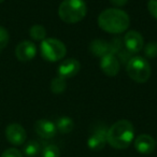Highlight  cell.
I'll use <instances>...</instances> for the list:
<instances>
[{"label":"cell","instance_id":"6da1fadb","mask_svg":"<svg viewBox=\"0 0 157 157\" xmlns=\"http://www.w3.org/2000/svg\"><path fill=\"white\" fill-rule=\"evenodd\" d=\"M130 18L125 11L117 8H110L98 16V26L109 33H122L128 29Z\"/></svg>","mask_w":157,"mask_h":157},{"label":"cell","instance_id":"7a4b0ae2","mask_svg":"<svg viewBox=\"0 0 157 157\" xmlns=\"http://www.w3.org/2000/svg\"><path fill=\"white\" fill-rule=\"evenodd\" d=\"M135 137L133 125L127 120H121L114 123L108 129L107 141L116 150H124L131 144Z\"/></svg>","mask_w":157,"mask_h":157},{"label":"cell","instance_id":"3957f363","mask_svg":"<svg viewBox=\"0 0 157 157\" xmlns=\"http://www.w3.org/2000/svg\"><path fill=\"white\" fill-rule=\"evenodd\" d=\"M87 13V7L84 0H63L58 8V15L67 24L81 22Z\"/></svg>","mask_w":157,"mask_h":157},{"label":"cell","instance_id":"277c9868","mask_svg":"<svg viewBox=\"0 0 157 157\" xmlns=\"http://www.w3.org/2000/svg\"><path fill=\"white\" fill-rule=\"evenodd\" d=\"M126 71L128 76L137 83H145L152 73L150 63L147 59L141 56L131 57L126 66Z\"/></svg>","mask_w":157,"mask_h":157},{"label":"cell","instance_id":"5b68a950","mask_svg":"<svg viewBox=\"0 0 157 157\" xmlns=\"http://www.w3.org/2000/svg\"><path fill=\"white\" fill-rule=\"evenodd\" d=\"M41 55L45 60L54 63L63 59L66 56L67 48L66 45L58 39L54 38H48L41 42L40 45Z\"/></svg>","mask_w":157,"mask_h":157},{"label":"cell","instance_id":"8992f818","mask_svg":"<svg viewBox=\"0 0 157 157\" xmlns=\"http://www.w3.org/2000/svg\"><path fill=\"white\" fill-rule=\"evenodd\" d=\"M108 129L103 125H98V127L93 130L90 136L87 139V146L92 151H101L107 144V136H108Z\"/></svg>","mask_w":157,"mask_h":157},{"label":"cell","instance_id":"52a82bcc","mask_svg":"<svg viewBox=\"0 0 157 157\" xmlns=\"http://www.w3.org/2000/svg\"><path fill=\"white\" fill-rule=\"evenodd\" d=\"M6 138L13 145H22L27 138L26 130L20 124H10L6 128Z\"/></svg>","mask_w":157,"mask_h":157},{"label":"cell","instance_id":"ba28073f","mask_svg":"<svg viewBox=\"0 0 157 157\" xmlns=\"http://www.w3.org/2000/svg\"><path fill=\"white\" fill-rule=\"evenodd\" d=\"M124 45L129 53H139L144 45L143 37L137 30H130L124 37Z\"/></svg>","mask_w":157,"mask_h":157},{"label":"cell","instance_id":"9c48e42d","mask_svg":"<svg viewBox=\"0 0 157 157\" xmlns=\"http://www.w3.org/2000/svg\"><path fill=\"white\" fill-rule=\"evenodd\" d=\"M37 54V46L33 42L25 40L18 43L15 48V55L18 60L21 61H29L35 58Z\"/></svg>","mask_w":157,"mask_h":157},{"label":"cell","instance_id":"30bf717a","mask_svg":"<svg viewBox=\"0 0 157 157\" xmlns=\"http://www.w3.org/2000/svg\"><path fill=\"white\" fill-rule=\"evenodd\" d=\"M81 69V65L75 58H68L63 60L58 67V75L63 78H70L75 76Z\"/></svg>","mask_w":157,"mask_h":157},{"label":"cell","instance_id":"8fae6325","mask_svg":"<svg viewBox=\"0 0 157 157\" xmlns=\"http://www.w3.org/2000/svg\"><path fill=\"white\" fill-rule=\"evenodd\" d=\"M100 68L108 76H115L120 72V61L114 54H107L100 59Z\"/></svg>","mask_w":157,"mask_h":157},{"label":"cell","instance_id":"7c38bea8","mask_svg":"<svg viewBox=\"0 0 157 157\" xmlns=\"http://www.w3.org/2000/svg\"><path fill=\"white\" fill-rule=\"evenodd\" d=\"M35 130L42 139H52L56 135V126L53 122L48 120H39L35 124Z\"/></svg>","mask_w":157,"mask_h":157},{"label":"cell","instance_id":"4fadbf2b","mask_svg":"<svg viewBox=\"0 0 157 157\" xmlns=\"http://www.w3.org/2000/svg\"><path fill=\"white\" fill-rule=\"evenodd\" d=\"M156 147V141L150 135H140L135 140V148L141 154H151Z\"/></svg>","mask_w":157,"mask_h":157},{"label":"cell","instance_id":"5bb4252c","mask_svg":"<svg viewBox=\"0 0 157 157\" xmlns=\"http://www.w3.org/2000/svg\"><path fill=\"white\" fill-rule=\"evenodd\" d=\"M90 51L95 56H98L101 58L107 54H110V53L112 54L111 43H108L107 41L101 39L93 40L90 44Z\"/></svg>","mask_w":157,"mask_h":157},{"label":"cell","instance_id":"9a60e30c","mask_svg":"<svg viewBox=\"0 0 157 157\" xmlns=\"http://www.w3.org/2000/svg\"><path fill=\"white\" fill-rule=\"evenodd\" d=\"M55 126H56L57 130H59L61 133H69L73 129L74 123L72 118L68 117V116H61L56 121Z\"/></svg>","mask_w":157,"mask_h":157},{"label":"cell","instance_id":"2e32d148","mask_svg":"<svg viewBox=\"0 0 157 157\" xmlns=\"http://www.w3.org/2000/svg\"><path fill=\"white\" fill-rule=\"evenodd\" d=\"M67 88V82H66V78H61V76L57 75L51 82V90H52L54 94L60 95Z\"/></svg>","mask_w":157,"mask_h":157},{"label":"cell","instance_id":"e0dca14e","mask_svg":"<svg viewBox=\"0 0 157 157\" xmlns=\"http://www.w3.org/2000/svg\"><path fill=\"white\" fill-rule=\"evenodd\" d=\"M29 35L33 40L43 41L46 37V29L42 25H33L29 29Z\"/></svg>","mask_w":157,"mask_h":157},{"label":"cell","instance_id":"ac0fdd59","mask_svg":"<svg viewBox=\"0 0 157 157\" xmlns=\"http://www.w3.org/2000/svg\"><path fill=\"white\" fill-rule=\"evenodd\" d=\"M40 143L36 140H31V141L27 142L26 145L24 147V154L27 157H36L40 152Z\"/></svg>","mask_w":157,"mask_h":157},{"label":"cell","instance_id":"d6986e66","mask_svg":"<svg viewBox=\"0 0 157 157\" xmlns=\"http://www.w3.org/2000/svg\"><path fill=\"white\" fill-rule=\"evenodd\" d=\"M42 157H60V151L58 146L48 144L42 150Z\"/></svg>","mask_w":157,"mask_h":157},{"label":"cell","instance_id":"ffe728a7","mask_svg":"<svg viewBox=\"0 0 157 157\" xmlns=\"http://www.w3.org/2000/svg\"><path fill=\"white\" fill-rule=\"evenodd\" d=\"M144 54L147 58H155L157 57V42L151 41L144 46Z\"/></svg>","mask_w":157,"mask_h":157},{"label":"cell","instance_id":"44dd1931","mask_svg":"<svg viewBox=\"0 0 157 157\" xmlns=\"http://www.w3.org/2000/svg\"><path fill=\"white\" fill-rule=\"evenodd\" d=\"M9 40H10L9 31H8L5 27L0 26V51L3 50V48L8 45Z\"/></svg>","mask_w":157,"mask_h":157},{"label":"cell","instance_id":"7402d4cb","mask_svg":"<svg viewBox=\"0 0 157 157\" xmlns=\"http://www.w3.org/2000/svg\"><path fill=\"white\" fill-rule=\"evenodd\" d=\"M147 10L151 15H152L155 20H157V0H148Z\"/></svg>","mask_w":157,"mask_h":157},{"label":"cell","instance_id":"603a6c76","mask_svg":"<svg viewBox=\"0 0 157 157\" xmlns=\"http://www.w3.org/2000/svg\"><path fill=\"white\" fill-rule=\"evenodd\" d=\"M1 157H23V155L18 150H16V148H14V147H11V148L6 150L5 152L2 153Z\"/></svg>","mask_w":157,"mask_h":157},{"label":"cell","instance_id":"cb8c5ba5","mask_svg":"<svg viewBox=\"0 0 157 157\" xmlns=\"http://www.w3.org/2000/svg\"><path fill=\"white\" fill-rule=\"evenodd\" d=\"M110 2L114 6V7H124L127 2H128V0H110Z\"/></svg>","mask_w":157,"mask_h":157},{"label":"cell","instance_id":"d4e9b609","mask_svg":"<svg viewBox=\"0 0 157 157\" xmlns=\"http://www.w3.org/2000/svg\"><path fill=\"white\" fill-rule=\"evenodd\" d=\"M3 1H5V0H0V3H2Z\"/></svg>","mask_w":157,"mask_h":157}]
</instances>
